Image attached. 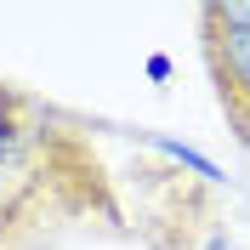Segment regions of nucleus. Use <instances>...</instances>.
<instances>
[{
    "label": "nucleus",
    "instance_id": "nucleus-1",
    "mask_svg": "<svg viewBox=\"0 0 250 250\" xmlns=\"http://www.w3.org/2000/svg\"><path fill=\"white\" fill-rule=\"evenodd\" d=\"M205 68L216 85V103L228 114V131L250 142V0H222L199 12Z\"/></svg>",
    "mask_w": 250,
    "mask_h": 250
},
{
    "label": "nucleus",
    "instance_id": "nucleus-3",
    "mask_svg": "<svg viewBox=\"0 0 250 250\" xmlns=\"http://www.w3.org/2000/svg\"><path fill=\"white\" fill-rule=\"evenodd\" d=\"M6 137H17V97H6V85H0V159H6V148H12ZM23 193H29V182H23V176L0 171V233H6V222L17 216Z\"/></svg>",
    "mask_w": 250,
    "mask_h": 250
},
{
    "label": "nucleus",
    "instance_id": "nucleus-2",
    "mask_svg": "<svg viewBox=\"0 0 250 250\" xmlns=\"http://www.w3.org/2000/svg\"><path fill=\"white\" fill-rule=\"evenodd\" d=\"M154 250H250L205 193H171L148 222Z\"/></svg>",
    "mask_w": 250,
    "mask_h": 250
}]
</instances>
